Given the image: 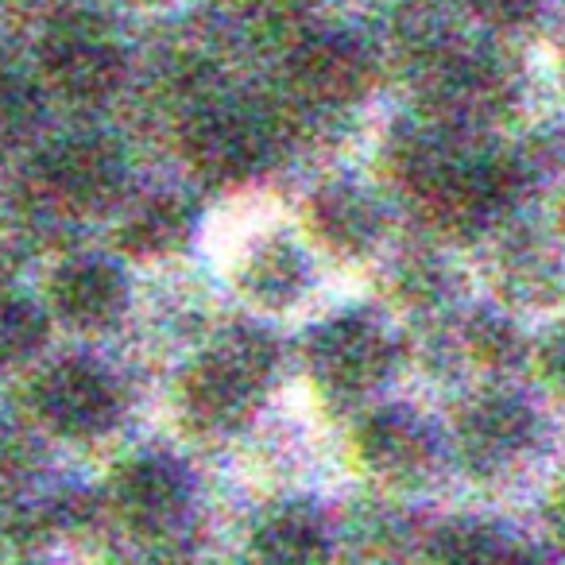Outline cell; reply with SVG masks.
I'll return each instance as SVG.
<instances>
[{
  "label": "cell",
  "mask_w": 565,
  "mask_h": 565,
  "mask_svg": "<svg viewBox=\"0 0 565 565\" xmlns=\"http://www.w3.org/2000/svg\"><path fill=\"white\" fill-rule=\"evenodd\" d=\"M287 78L307 102L341 109L356 105L376 82V51L345 28L302 35L287 55Z\"/></svg>",
  "instance_id": "obj_10"
},
{
  "label": "cell",
  "mask_w": 565,
  "mask_h": 565,
  "mask_svg": "<svg viewBox=\"0 0 565 565\" xmlns=\"http://www.w3.org/2000/svg\"><path fill=\"white\" fill-rule=\"evenodd\" d=\"M198 228V210L179 190H159L136 202L117 228V244L132 259H167L190 244Z\"/></svg>",
  "instance_id": "obj_16"
},
{
  "label": "cell",
  "mask_w": 565,
  "mask_h": 565,
  "mask_svg": "<svg viewBox=\"0 0 565 565\" xmlns=\"http://www.w3.org/2000/svg\"><path fill=\"white\" fill-rule=\"evenodd\" d=\"M469 12L488 28H500V32H511V28L531 24L542 12V0H465Z\"/></svg>",
  "instance_id": "obj_23"
},
{
  "label": "cell",
  "mask_w": 565,
  "mask_h": 565,
  "mask_svg": "<svg viewBox=\"0 0 565 565\" xmlns=\"http://www.w3.org/2000/svg\"><path fill=\"white\" fill-rule=\"evenodd\" d=\"M190 492H194V480H190L186 465L159 449L125 457L109 477L113 511L140 539L171 534L186 519Z\"/></svg>",
  "instance_id": "obj_8"
},
{
  "label": "cell",
  "mask_w": 565,
  "mask_h": 565,
  "mask_svg": "<svg viewBox=\"0 0 565 565\" xmlns=\"http://www.w3.org/2000/svg\"><path fill=\"white\" fill-rule=\"evenodd\" d=\"M395 341L372 315H338L310 330L307 338V369L318 387L338 399L369 395L392 376Z\"/></svg>",
  "instance_id": "obj_7"
},
{
  "label": "cell",
  "mask_w": 565,
  "mask_h": 565,
  "mask_svg": "<svg viewBox=\"0 0 565 565\" xmlns=\"http://www.w3.org/2000/svg\"><path fill=\"white\" fill-rule=\"evenodd\" d=\"M43 97L24 74H0V143H20L35 132Z\"/></svg>",
  "instance_id": "obj_21"
},
{
  "label": "cell",
  "mask_w": 565,
  "mask_h": 565,
  "mask_svg": "<svg viewBox=\"0 0 565 565\" xmlns=\"http://www.w3.org/2000/svg\"><path fill=\"white\" fill-rule=\"evenodd\" d=\"M426 554L434 562H511L519 557V542L508 531L484 519H449L434 531Z\"/></svg>",
  "instance_id": "obj_18"
},
{
  "label": "cell",
  "mask_w": 565,
  "mask_h": 565,
  "mask_svg": "<svg viewBox=\"0 0 565 565\" xmlns=\"http://www.w3.org/2000/svg\"><path fill=\"white\" fill-rule=\"evenodd\" d=\"M539 434V415L531 403H523L511 392H480L457 411V454L465 469L477 477H495L511 469Z\"/></svg>",
  "instance_id": "obj_11"
},
{
  "label": "cell",
  "mask_w": 565,
  "mask_h": 565,
  "mask_svg": "<svg viewBox=\"0 0 565 565\" xmlns=\"http://www.w3.org/2000/svg\"><path fill=\"white\" fill-rule=\"evenodd\" d=\"M534 364H539V376L546 380L550 392L565 403V322L542 333L539 349H534Z\"/></svg>",
  "instance_id": "obj_24"
},
{
  "label": "cell",
  "mask_w": 565,
  "mask_h": 565,
  "mask_svg": "<svg viewBox=\"0 0 565 565\" xmlns=\"http://www.w3.org/2000/svg\"><path fill=\"white\" fill-rule=\"evenodd\" d=\"M182 151L186 163L205 182L233 186V182L259 179L279 156V132L264 109L236 97L198 105L182 125Z\"/></svg>",
  "instance_id": "obj_3"
},
{
  "label": "cell",
  "mask_w": 565,
  "mask_h": 565,
  "mask_svg": "<svg viewBox=\"0 0 565 565\" xmlns=\"http://www.w3.org/2000/svg\"><path fill=\"white\" fill-rule=\"evenodd\" d=\"M423 89L434 109V120L469 128L503 109L511 82L503 74V63H495L492 51L465 47V43H441L426 58Z\"/></svg>",
  "instance_id": "obj_9"
},
{
  "label": "cell",
  "mask_w": 565,
  "mask_h": 565,
  "mask_svg": "<svg viewBox=\"0 0 565 565\" xmlns=\"http://www.w3.org/2000/svg\"><path fill=\"white\" fill-rule=\"evenodd\" d=\"M248 4L271 20H291V17H299V12H307L315 0H248Z\"/></svg>",
  "instance_id": "obj_25"
},
{
  "label": "cell",
  "mask_w": 565,
  "mask_h": 565,
  "mask_svg": "<svg viewBox=\"0 0 565 565\" xmlns=\"http://www.w3.org/2000/svg\"><path fill=\"white\" fill-rule=\"evenodd\" d=\"M279 345L264 326H228L182 369V415L202 434H236L252 423L271 387Z\"/></svg>",
  "instance_id": "obj_2"
},
{
  "label": "cell",
  "mask_w": 565,
  "mask_h": 565,
  "mask_svg": "<svg viewBox=\"0 0 565 565\" xmlns=\"http://www.w3.org/2000/svg\"><path fill=\"white\" fill-rule=\"evenodd\" d=\"M465 349L484 369H511L526 353L523 333L515 330V322L508 315H495V310L484 307L472 310L469 322H465Z\"/></svg>",
  "instance_id": "obj_20"
},
{
  "label": "cell",
  "mask_w": 565,
  "mask_h": 565,
  "mask_svg": "<svg viewBox=\"0 0 565 565\" xmlns=\"http://www.w3.org/2000/svg\"><path fill=\"white\" fill-rule=\"evenodd\" d=\"M51 338V307L24 291H0V364H28Z\"/></svg>",
  "instance_id": "obj_19"
},
{
  "label": "cell",
  "mask_w": 565,
  "mask_h": 565,
  "mask_svg": "<svg viewBox=\"0 0 565 565\" xmlns=\"http://www.w3.org/2000/svg\"><path fill=\"white\" fill-rule=\"evenodd\" d=\"M236 291L259 310H287L307 295L310 287V264L307 252L282 233H267L244 248L236 259Z\"/></svg>",
  "instance_id": "obj_14"
},
{
  "label": "cell",
  "mask_w": 565,
  "mask_h": 565,
  "mask_svg": "<svg viewBox=\"0 0 565 565\" xmlns=\"http://www.w3.org/2000/svg\"><path fill=\"white\" fill-rule=\"evenodd\" d=\"M125 395L105 364L89 356H63L32 384V415L43 430L71 441H89L120 423Z\"/></svg>",
  "instance_id": "obj_6"
},
{
  "label": "cell",
  "mask_w": 565,
  "mask_h": 565,
  "mask_svg": "<svg viewBox=\"0 0 565 565\" xmlns=\"http://www.w3.org/2000/svg\"><path fill=\"white\" fill-rule=\"evenodd\" d=\"M310 233L333 252V256L361 259L384 236V210L364 186L353 182H330L310 198Z\"/></svg>",
  "instance_id": "obj_15"
},
{
  "label": "cell",
  "mask_w": 565,
  "mask_h": 565,
  "mask_svg": "<svg viewBox=\"0 0 565 565\" xmlns=\"http://www.w3.org/2000/svg\"><path fill=\"white\" fill-rule=\"evenodd\" d=\"M132 287L120 264L105 256H74L55 267L47 287V307L63 326L82 333H102L125 318Z\"/></svg>",
  "instance_id": "obj_12"
},
{
  "label": "cell",
  "mask_w": 565,
  "mask_h": 565,
  "mask_svg": "<svg viewBox=\"0 0 565 565\" xmlns=\"http://www.w3.org/2000/svg\"><path fill=\"white\" fill-rule=\"evenodd\" d=\"M252 557L271 565H310L330 557V526L307 500L279 503L252 531Z\"/></svg>",
  "instance_id": "obj_17"
},
{
  "label": "cell",
  "mask_w": 565,
  "mask_h": 565,
  "mask_svg": "<svg viewBox=\"0 0 565 565\" xmlns=\"http://www.w3.org/2000/svg\"><path fill=\"white\" fill-rule=\"evenodd\" d=\"M546 519H550V531H554L557 546L565 550V484H557V492L550 495V508H546Z\"/></svg>",
  "instance_id": "obj_26"
},
{
  "label": "cell",
  "mask_w": 565,
  "mask_h": 565,
  "mask_svg": "<svg viewBox=\"0 0 565 565\" xmlns=\"http://www.w3.org/2000/svg\"><path fill=\"white\" fill-rule=\"evenodd\" d=\"M40 71L71 102H105L128 71V51L97 12L71 9L47 20L40 35Z\"/></svg>",
  "instance_id": "obj_5"
},
{
  "label": "cell",
  "mask_w": 565,
  "mask_h": 565,
  "mask_svg": "<svg viewBox=\"0 0 565 565\" xmlns=\"http://www.w3.org/2000/svg\"><path fill=\"white\" fill-rule=\"evenodd\" d=\"M128 4H159V0H128Z\"/></svg>",
  "instance_id": "obj_27"
},
{
  "label": "cell",
  "mask_w": 565,
  "mask_h": 565,
  "mask_svg": "<svg viewBox=\"0 0 565 565\" xmlns=\"http://www.w3.org/2000/svg\"><path fill=\"white\" fill-rule=\"evenodd\" d=\"M511 282H515L519 295H531V299H546L557 287V267L554 259L542 248H523L511 259Z\"/></svg>",
  "instance_id": "obj_22"
},
{
  "label": "cell",
  "mask_w": 565,
  "mask_h": 565,
  "mask_svg": "<svg viewBox=\"0 0 565 565\" xmlns=\"http://www.w3.org/2000/svg\"><path fill=\"white\" fill-rule=\"evenodd\" d=\"M128 182L125 151L97 132L58 136L35 156L32 186L43 205L66 217H94L120 202Z\"/></svg>",
  "instance_id": "obj_4"
},
{
  "label": "cell",
  "mask_w": 565,
  "mask_h": 565,
  "mask_svg": "<svg viewBox=\"0 0 565 565\" xmlns=\"http://www.w3.org/2000/svg\"><path fill=\"white\" fill-rule=\"evenodd\" d=\"M392 171L426 217L454 236L492 228L523 194V167L495 148H480L465 128L434 120L403 128L392 143Z\"/></svg>",
  "instance_id": "obj_1"
},
{
  "label": "cell",
  "mask_w": 565,
  "mask_h": 565,
  "mask_svg": "<svg viewBox=\"0 0 565 565\" xmlns=\"http://www.w3.org/2000/svg\"><path fill=\"white\" fill-rule=\"evenodd\" d=\"M356 454L384 480H418L438 461V434L418 411L384 407L356 426Z\"/></svg>",
  "instance_id": "obj_13"
}]
</instances>
